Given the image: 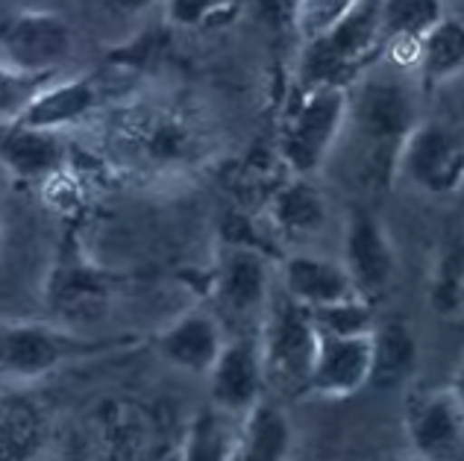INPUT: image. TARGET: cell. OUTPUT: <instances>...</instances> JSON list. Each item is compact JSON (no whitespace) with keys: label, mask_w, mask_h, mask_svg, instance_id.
<instances>
[{"label":"cell","mask_w":464,"mask_h":461,"mask_svg":"<svg viewBox=\"0 0 464 461\" xmlns=\"http://www.w3.org/2000/svg\"><path fill=\"white\" fill-rule=\"evenodd\" d=\"M136 344V335H85L63 323L4 321L0 323V376L12 382H35L74 361L109 356Z\"/></svg>","instance_id":"obj_1"},{"label":"cell","mask_w":464,"mask_h":461,"mask_svg":"<svg viewBox=\"0 0 464 461\" xmlns=\"http://www.w3.org/2000/svg\"><path fill=\"white\" fill-rule=\"evenodd\" d=\"M382 0H359L335 27L303 44L297 65L300 89H353L382 59Z\"/></svg>","instance_id":"obj_2"},{"label":"cell","mask_w":464,"mask_h":461,"mask_svg":"<svg viewBox=\"0 0 464 461\" xmlns=\"http://www.w3.org/2000/svg\"><path fill=\"white\" fill-rule=\"evenodd\" d=\"M414 115V94L409 82L402 80L400 68H371L356 86L350 89V112L347 127H353L356 139L362 141L368 162L376 171L394 174V162L400 144L406 141L411 127L418 124Z\"/></svg>","instance_id":"obj_3"},{"label":"cell","mask_w":464,"mask_h":461,"mask_svg":"<svg viewBox=\"0 0 464 461\" xmlns=\"http://www.w3.org/2000/svg\"><path fill=\"white\" fill-rule=\"evenodd\" d=\"M350 89H297L279 127V156L291 177H314L347 130Z\"/></svg>","instance_id":"obj_4"},{"label":"cell","mask_w":464,"mask_h":461,"mask_svg":"<svg viewBox=\"0 0 464 461\" xmlns=\"http://www.w3.org/2000/svg\"><path fill=\"white\" fill-rule=\"evenodd\" d=\"M259 347L267 388L285 397L306 394L317 350V330L309 309L297 306L283 291L274 294L259 326Z\"/></svg>","instance_id":"obj_5"},{"label":"cell","mask_w":464,"mask_h":461,"mask_svg":"<svg viewBox=\"0 0 464 461\" xmlns=\"http://www.w3.org/2000/svg\"><path fill=\"white\" fill-rule=\"evenodd\" d=\"M394 174L430 197H450L461 191L464 136L444 120H418L400 144Z\"/></svg>","instance_id":"obj_6"},{"label":"cell","mask_w":464,"mask_h":461,"mask_svg":"<svg viewBox=\"0 0 464 461\" xmlns=\"http://www.w3.org/2000/svg\"><path fill=\"white\" fill-rule=\"evenodd\" d=\"M212 297L224 318L253 326V332H259L267 303L274 297L271 262L265 253L244 241L224 245L212 271Z\"/></svg>","instance_id":"obj_7"},{"label":"cell","mask_w":464,"mask_h":461,"mask_svg":"<svg viewBox=\"0 0 464 461\" xmlns=\"http://www.w3.org/2000/svg\"><path fill=\"white\" fill-rule=\"evenodd\" d=\"M74 53V30L51 9H21L0 24V59L27 74L59 77Z\"/></svg>","instance_id":"obj_8"},{"label":"cell","mask_w":464,"mask_h":461,"mask_svg":"<svg viewBox=\"0 0 464 461\" xmlns=\"http://www.w3.org/2000/svg\"><path fill=\"white\" fill-rule=\"evenodd\" d=\"M341 264L362 300L373 303L397 279V253L382 221L364 206H353L344 224Z\"/></svg>","instance_id":"obj_9"},{"label":"cell","mask_w":464,"mask_h":461,"mask_svg":"<svg viewBox=\"0 0 464 461\" xmlns=\"http://www.w3.org/2000/svg\"><path fill=\"white\" fill-rule=\"evenodd\" d=\"M130 153L153 171H182L203 159L206 144L198 124L170 109H148L124 130Z\"/></svg>","instance_id":"obj_10"},{"label":"cell","mask_w":464,"mask_h":461,"mask_svg":"<svg viewBox=\"0 0 464 461\" xmlns=\"http://www.w3.org/2000/svg\"><path fill=\"white\" fill-rule=\"evenodd\" d=\"M402 427L420 461H464V411L447 385L411 394Z\"/></svg>","instance_id":"obj_11"},{"label":"cell","mask_w":464,"mask_h":461,"mask_svg":"<svg viewBox=\"0 0 464 461\" xmlns=\"http://www.w3.org/2000/svg\"><path fill=\"white\" fill-rule=\"evenodd\" d=\"M206 382H209L212 406L232 418H244L250 408L259 406L267 388L259 332H241L227 338Z\"/></svg>","instance_id":"obj_12"},{"label":"cell","mask_w":464,"mask_h":461,"mask_svg":"<svg viewBox=\"0 0 464 461\" xmlns=\"http://www.w3.org/2000/svg\"><path fill=\"white\" fill-rule=\"evenodd\" d=\"M227 344L224 321L209 309H188L170 321L153 338L156 353L170 368L194 376H209L212 365Z\"/></svg>","instance_id":"obj_13"},{"label":"cell","mask_w":464,"mask_h":461,"mask_svg":"<svg viewBox=\"0 0 464 461\" xmlns=\"http://www.w3.org/2000/svg\"><path fill=\"white\" fill-rule=\"evenodd\" d=\"M373 335V332H371ZM371 335L335 338L317 332L314 365L306 394L324 399H344L371 382Z\"/></svg>","instance_id":"obj_14"},{"label":"cell","mask_w":464,"mask_h":461,"mask_svg":"<svg viewBox=\"0 0 464 461\" xmlns=\"http://www.w3.org/2000/svg\"><path fill=\"white\" fill-rule=\"evenodd\" d=\"M68 165V144L63 132L35 130L15 120L0 124V168L21 183H51Z\"/></svg>","instance_id":"obj_15"},{"label":"cell","mask_w":464,"mask_h":461,"mask_svg":"<svg viewBox=\"0 0 464 461\" xmlns=\"http://www.w3.org/2000/svg\"><path fill=\"white\" fill-rule=\"evenodd\" d=\"M279 283L283 294L303 309H321L333 303L359 297L353 288L344 264L314 253H291L279 264Z\"/></svg>","instance_id":"obj_16"},{"label":"cell","mask_w":464,"mask_h":461,"mask_svg":"<svg viewBox=\"0 0 464 461\" xmlns=\"http://www.w3.org/2000/svg\"><path fill=\"white\" fill-rule=\"evenodd\" d=\"M447 15L441 0H382L380 27H382V59L400 71L414 68L418 44L438 21Z\"/></svg>","instance_id":"obj_17"},{"label":"cell","mask_w":464,"mask_h":461,"mask_svg":"<svg viewBox=\"0 0 464 461\" xmlns=\"http://www.w3.org/2000/svg\"><path fill=\"white\" fill-rule=\"evenodd\" d=\"M97 106H101V89H97L92 77H56L53 82H47L27 112L21 115V124L47 132H63L68 127L82 124Z\"/></svg>","instance_id":"obj_18"},{"label":"cell","mask_w":464,"mask_h":461,"mask_svg":"<svg viewBox=\"0 0 464 461\" xmlns=\"http://www.w3.org/2000/svg\"><path fill=\"white\" fill-rule=\"evenodd\" d=\"M267 217L283 235H317L329 221V206L309 177H291L271 194Z\"/></svg>","instance_id":"obj_19"},{"label":"cell","mask_w":464,"mask_h":461,"mask_svg":"<svg viewBox=\"0 0 464 461\" xmlns=\"http://www.w3.org/2000/svg\"><path fill=\"white\" fill-rule=\"evenodd\" d=\"M418 368V338L406 321H382L371 335V382L380 391L400 388Z\"/></svg>","instance_id":"obj_20"},{"label":"cell","mask_w":464,"mask_h":461,"mask_svg":"<svg viewBox=\"0 0 464 461\" xmlns=\"http://www.w3.org/2000/svg\"><path fill=\"white\" fill-rule=\"evenodd\" d=\"M295 450V427L276 403L262 399L241 418L236 461H288Z\"/></svg>","instance_id":"obj_21"},{"label":"cell","mask_w":464,"mask_h":461,"mask_svg":"<svg viewBox=\"0 0 464 461\" xmlns=\"http://www.w3.org/2000/svg\"><path fill=\"white\" fill-rule=\"evenodd\" d=\"M414 71L426 89L459 77L464 71V21L456 15H444L420 39L418 62Z\"/></svg>","instance_id":"obj_22"},{"label":"cell","mask_w":464,"mask_h":461,"mask_svg":"<svg viewBox=\"0 0 464 461\" xmlns=\"http://www.w3.org/2000/svg\"><path fill=\"white\" fill-rule=\"evenodd\" d=\"M241 438V418L221 408H203L191 418L182 441L179 461H236Z\"/></svg>","instance_id":"obj_23"},{"label":"cell","mask_w":464,"mask_h":461,"mask_svg":"<svg viewBox=\"0 0 464 461\" xmlns=\"http://www.w3.org/2000/svg\"><path fill=\"white\" fill-rule=\"evenodd\" d=\"M309 318L317 332L335 335V338H359V335H371L376 330L373 303L362 297H350V300L333 303V306L309 309Z\"/></svg>","instance_id":"obj_24"},{"label":"cell","mask_w":464,"mask_h":461,"mask_svg":"<svg viewBox=\"0 0 464 461\" xmlns=\"http://www.w3.org/2000/svg\"><path fill=\"white\" fill-rule=\"evenodd\" d=\"M53 80L56 77L27 74V71L12 68L0 59V124H15V120H21V115L39 97V91Z\"/></svg>","instance_id":"obj_25"},{"label":"cell","mask_w":464,"mask_h":461,"mask_svg":"<svg viewBox=\"0 0 464 461\" xmlns=\"http://www.w3.org/2000/svg\"><path fill=\"white\" fill-rule=\"evenodd\" d=\"M464 300V238H453L438 256L435 279H432V306L450 314Z\"/></svg>","instance_id":"obj_26"},{"label":"cell","mask_w":464,"mask_h":461,"mask_svg":"<svg viewBox=\"0 0 464 461\" xmlns=\"http://www.w3.org/2000/svg\"><path fill=\"white\" fill-rule=\"evenodd\" d=\"M165 18L179 30H206L236 12V0H162Z\"/></svg>","instance_id":"obj_27"},{"label":"cell","mask_w":464,"mask_h":461,"mask_svg":"<svg viewBox=\"0 0 464 461\" xmlns=\"http://www.w3.org/2000/svg\"><path fill=\"white\" fill-rule=\"evenodd\" d=\"M359 0H297L295 6V27L300 33L303 44L324 35L329 27L347 15Z\"/></svg>","instance_id":"obj_28"},{"label":"cell","mask_w":464,"mask_h":461,"mask_svg":"<svg viewBox=\"0 0 464 461\" xmlns=\"http://www.w3.org/2000/svg\"><path fill=\"white\" fill-rule=\"evenodd\" d=\"M103 4L112 12H118V15H141V12L162 4V0H103Z\"/></svg>","instance_id":"obj_29"},{"label":"cell","mask_w":464,"mask_h":461,"mask_svg":"<svg viewBox=\"0 0 464 461\" xmlns=\"http://www.w3.org/2000/svg\"><path fill=\"white\" fill-rule=\"evenodd\" d=\"M450 394L456 397V403H459V408L464 411V361L456 368V373H453V379H450Z\"/></svg>","instance_id":"obj_30"},{"label":"cell","mask_w":464,"mask_h":461,"mask_svg":"<svg viewBox=\"0 0 464 461\" xmlns=\"http://www.w3.org/2000/svg\"><path fill=\"white\" fill-rule=\"evenodd\" d=\"M385 461H420L418 456H411V453H406V456H391V458H385Z\"/></svg>","instance_id":"obj_31"}]
</instances>
